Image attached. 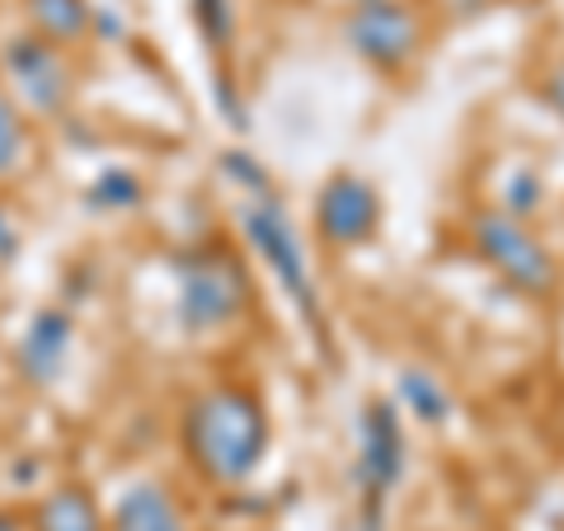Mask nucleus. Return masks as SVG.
I'll return each instance as SVG.
<instances>
[{"mask_svg":"<svg viewBox=\"0 0 564 531\" xmlns=\"http://www.w3.org/2000/svg\"><path fill=\"white\" fill-rule=\"evenodd\" d=\"M184 447L203 475L240 485L269 452V414H263L259 395L236 381L203 391L184 414Z\"/></svg>","mask_w":564,"mask_h":531,"instance_id":"obj_1","label":"nucleus"},{"mask_svg":"<svg viewBox=\"0 0 564 531\" xmlns=\"http://www.w3.org/2000/svg\"><path fill=\"white\" fill-rule=\"evenodd\" d=\"M245 301H250V282H245L240 263L226 250H198L184 259L180 269V321L198 334L226 329L240 321Z\"/></svg>","mask_w":564,"mask_h":531,"instance_id":"obj_2","label":"nucleus"},{"mask_svg":"<svg viewBox=\"0 0 564 531\" xmlns=\"http://www.w3.org/2000/svg\"><path fill=\"white\" fill-rule=\"evenodd\" d=\"M470 240L518 292H527V296H551L555 292L551 254L541 250V240L527 231L513 212H475L470 217Z\"/></svg>","mask_w":564,"mask_h":531,"instance_id":"obj_3","label":"nucleus"},{"mask_svg":"<svg viewBox=\"0 0 564 531\" xmlns=\"http://www.w3.org/2000/svg\"><path fill=\"white\" fill-rule=\"evenodd\" d=\"M240 221H245V236L254 240V250L269 259V269L278 273V282L296 296V306H302L306 315H315V288H311L302 240H296L288 212H282V203L273 198V188L250 193V203L240 207Z\"/></svg>","mask_w":564,"mask_h":531,"instance_id":"obj_4","label":"nucleus"},{"mask_svg":"<svg viewBox=\"0 0 564 531\" xmlns=\"http://www.w3.org/2000/svg\"><path fill=\"white\" fill-rule=\"evenodd\" d=\"M348 43L381 71H400L419 52V14L404 0H362L348 14Z\"/></svg>","mask_w":564,"mask_h":531,"instance_id":"obj_5","label":"nucleus"},{"mask_svg":"<svg viewBox=\"0 0 564 531\" xmlns=\"http://www.w3.org/2000/svg\"><path fill=\"white\" fill-rule=\"evenodd\" d=\"M400 475H404V433H400L395 404L372 400L362 414V437H358V480L367 503L377 508L400 485Z\"/></svg>","mask_w":564,"mask_h":531,"instance_id":"obj_6","label":"nucleus"},{"mask_svg":"<svg viewBox=\"0 0 564 531\" xmlns=\"http://www.w3.org/2000/svg\"><path fill=\"white\" fill-rule=\"evenodd\" d=\"M315 226L329 245H362L381 226V198L377 188L358 174H334L315 198Z\"/></svg>","mask_w":564,"mask_h":531,"instance_id":"obj_7","label":"nucleus"},{"mask_svg":"<svg viewBox=\"0 0 564 531\" xmlns=\"http://www.w3.org/2000/svg\"><path fill=\"white\" fill-rule=\"evenodd\" d=\"M6 66L20 95L43 113H62L66 99H70V71L57 57V43L47 39H14L6 47Z\"/></svg>","mask_w":564,"mask_h":531,"instance_id":"obj_8","label":"nucleus"},{"mask_svg":"<svg viewBox=\"0 0 564 531\" xmlns=\"http://www.w3.org/2000/svg\"><path fill=\"white\" fill-rule=\"evenodd\" d=\"M66 348H70V321H66V311H43L39 321L29 325L24 339H20V367L39 386H47L62 371Z\"/></svg>","mask_w":564,"mask_h":531,"instance_id":"obj_9","label":"nucleus"},{"mask_svg":"<svg viewBox=\"0 0 564 531\" xmlns=\"http://www.w3.org/2000/svg\"><path fill=\"white\" fill-rule=\"evenodd\" d=\"M113 531H184L180 522V503L170 499L165 485L141 480L118 499L113 512Z\"/></svg>","mask_w":564,"mask_h":531,"instance_id":"obj_10","label":"nucleus"},{"mask_svg":"<svg viewBox=\"0 0 564 531\" xmlns=\"http://www.w3.org/2000/svg\"><path fill=\"white\" fill-rule=\"evenodd\" d=\"M29 20L39 24V39L47 43H76L80 33H90L95 14L85 0H29Z\"/></svg>","mask_w":564,"mask_h":531,"instance_id":"obj_11","label":"nucleus"},{"mask_svg":"<svg viewBox=\"0 0 564 531\" xmlns=\"http://www.w3.org/2000/svg\"><path fill=\"white\" fill-rule=\"evenodd\" d=\"M39 531H99V512L85 489H57L39 508Z\"/></svg>","mask_w":564,"mask_h":531,"instance_id":"obj_12","label":"nucleus"},{"mask_svg":"<svg viewBox=\"0 0 564 531\" xmlns=\"http://www.w3.org/2000/svg\"><path fill=\"white\" fill-rule=\"evenodd\" d=\"M400 395L410 400V410L423 419V423H443L447 419V391L437 386L429 371H404V381H400Z\"/></svg>","mask_w":564,"mask_h":531,"instance_id":"obj_13","label":"nucleus"},{"mask_svg":"<svg viewBox=\"0 0 564 531\" xmlns=\"http://www.w3.org/2000/svg\"><path fill=\"white\" fill-rule=\"evenodd\" d=\"M20 155H24V118L14 109V99L0 90V180L20 165Z\"/></svg>","mask_w":564,"mask_h":531,"instance_id":"obj_14","label":"nucleus"},{"mask_svg":"<svg viewBox=\"0 0 564 531\" xmlns=\"http://www.w3.org/2000/svg\"><path fill=\"white\" fill-rule=\"evenodd\" d=\"M90 203L95 207H132L137 203V180L132 174H104L99 184H90Z\"/></svg>","mask_w":564,"mask_h":531,"instance_id":"obj_15","label":"nucleus"},{"mask_svg":"<svg viewBox=\"0 0 564 531\" xmlns=\"http://www.w3.org/2000/svg\"><path fill=\"white\" fill-rule=\"evenodd\" d=\"M198 14H203L207 43L226 47V39H231V6H226V0H198Z\"/></svg>","mask_w":564,"mask_h":531,"instance_id":"obj_16","label":"nucleus"},{"mask_svg":"<svg viewBox=\"0 0 564 531\" xmlns=\"http://www.w3.org/2000/svg\"><path fill=\"white\" fill-rule=\"evenodd\" d=\"M541 95L545 99H551V109L564 118V62L560 66H551V71H545V85H541Z\"/></svg>","mask_w":564,"mask_h":531,"instance_id":"obj_17","label":"nucleus"},{"mask_svg":"<svg viewBox=\"0 0 564 531\" xmlns=\"http://www.w3.org/2000/svg\"><path fill=\"white\" fill-rule=\"evenodd\" d=\"M14 250H20V231H14V221H10V212L0 207V263H6Z\"/></svg>","mask_w":564,"mask_h":531,"instance_id":"obj_18","label":"nucleus"},{"mask_svg":"<svg viewBox=\"0 0 564 531\" xmlns=\"http://www.w3.org/2000/svg\"><path fill=\"white\" fill-rule=\"evenodd\" d=\"M0 531H14V518H6V512H0Z\"/></svg>","mask_w":564,"mask_h":531,"instance_id":"obj_19","label":"nucleus"},{"mask_svg":"<svg viewBox=\"0 0 564 531\" xmlns=\"http://www.w3.org/2000/svg\"><path fill=\"white\" fill-rule=\"evenodd\" d=\"M358 6H362V0H358Z\"/></svg>","mask_w":564,"mask_h":531,"instance_id":"obj_20","label":"nucleus"}]
</instances>
